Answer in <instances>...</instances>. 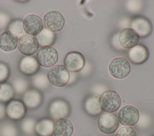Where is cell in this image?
I'll list each match as a JSON object with an SVG mask.
<instances>
[{"mask_svg": "<svg viewBox=\"0 0 154 136\" xmlns=\"http://www.w3.org/2000/svg\"><path fill=\"white\" fill-rule=\"evenodd\" d=\"M99 104L102 111L111 113L119 108L121 104V98L119 94L116 91L106 90L100 95Z\"/></svg>", "mask_w": 154, "mask_h": 136, "instance_id": "1", "label": "cell"}, {"mask_svg": "<svg viewBox=\"0 0 154 136\" xmlns=\"http://www.w3.org/2000/svg\"><path fill=\"white\" fill-rule=\"evenodd\" d=\"M47 77L51 84L57 87H62L68 83L70 73L64 65H57L49 70Z\"/></svg>", "mask_w": 154, "mask_h": 136, "instance_id": "2", "label": "cell"}, {"mask_svg": "<svg viewBox=\"0 0 154 136\" xmlns=\"http://www.w3.org/2000/svg\"><path fill=\"white\" fill-rule=\"evenodd\" d=\"M108 70L111 75L115 78L122 79L129 74L131 66L128 61L124 58H116L109 63Z\"/></svg>", "mask_w": 154, "mask_h": 136, "instance_id": "3", "label": "cell"}, {"mask_svg": "<svg viewBox=\"0 0 154 136\" xmlns=\"http://www.w3.org/2000/svg\"><path fill=\"white\" fill-rule=\"evenodd\" d=\"M35 58L40 65L49 68L57 63L58 55L57 51L52 46H43L38 49Z\"/></svg>", "mask_w": 154, "mask_h": 136, "instance_id": "4", "label": "cell"}, {"mask_svg": "<svg viewBox=\"0 0 154 136\" xmlns=\"http://www.w3.org/2000/svg\"><path fill=\"white\" fill-rule=\"evenodd\" d=\"M43 25L47 30L54 33L60 31L64 27L65 20L58 11H51L43 16Z\"/></svg>", "mask_w": 154, "mask_h": 136, "instance_id": "5", "label": "cell"}, {"mask_svg": "<svg viewBox=\"0 0 154 136\" xmlns=\"http://www.w3.org/2000/svg\"><path fill=\"white\" fill-rule=\"evenodd\" d=\"M139 111L132 105H125L117 113L118 120L123 125L131 126L137 123L139 119Z\"/></svg>", "mask_w": 154, "mask_h": 136, "instance_id": "6", "label": "cell"}, {"mask_svg": "<svg viewBox=\"0 0 154 136\" xmlns=\"http://www.w3.org/2000/svg\"><path fill=\"white\" fill-rule=\"evenodd\" d=\"M97 126L102 133L106 134H112L118 128V119L112 113H103L97 119Z\"/></svg>", "mask_w": 154, "mask_h": 136, "instance_id": "7", "label": "cell"}, {"mask_svg": "<svg viewBox=\"0 0 154 136\" xmlns=\"http://www.w3.org/2000/svg\"><path fill=\"white\" fill-rule=\"evenodd\" d=\"M38 46V41L35 37L26 34L19 38L17 47L21 54L27 56L33 55L37 53Z\"/></svg>", "mask_w": 154, "mask_h": 136, "instance_id": "8", "label": "cell"}, {"mask_svg": "<svg viewBox=\"0 0 154 136\" xmlns=\"http://www.w3.org/2000/svg\"><path fill=\"white\" fill-rule=\"evenodd\" d=\"M26 106L23 102L18 99H12L6 105L5 113L7 116L14 120L22 119L26 114Z\"/></svg>", "mask_w": 154, "mask_h": 136, "instance_id": "9", "label": "cell"}, {"mask_svg": "<svg viewBox=\"0 0 154 136\" xmlns=\"http://www.w3.org/2000/svg\"><path fill=\"white\" fill-rule=\"evenodd\" d=\"M24 32L29 35L36 36L43 29V22L41 17L31 14L26 16L22 21Z\"/></svg>", "mask_w": 154, "mask_h": 136, "instance_id": "10", "label": "cell"}, {"mask_svg": "<svg viewBox=\"0 0 154 136\" xmlns=\"http://www.w3.org/2000/svg\"><path fill=\"white\" fill-rule=\"evenodd\" d=\"M64 64L69 71L78 72L84 67L85 58L79 52L72 51L66 55Z\"/></svg>", "mask_w": 154, "mask_h": 136, "instance_id": "11", "label": "cell"}, {"mask_svg": "<svg viewBox=\"0 0 154 136\" xmlns=\"http://www.w3.org/2000/svg\"><path fill=\"white\" fill-rule=\"evenodd\" d=\"M119 42L121 46L131 49L137 45L140 37L131 28L123 29L119 35Z\"/></svg>", "mask_w": 154, "mask_h": 136, "instance_id": "12", "label": "cell"}, {"mask_svg": "<svg viewBox=\"0 0 154 136\" xmlns=\"http://www.w3.org/2000/svg\"><path fill=\"white\" fill-rule=\"evenodd\" d=\"M39 68L40 65L36 58L34 56H24L20 59L19 64L20 71L26 75H31L35 74Z\"/></svg>", "mask_w": 154, "mask_h": 136, "instance_id": "13", "label": "cell"}, {"mask_svg": "<svg viewBox=\"0 0 154 136\" xmlns=\"http://www.w3.org/2000/svg\"><path fill=\"white\" fill-rule=\"evenodd\" d=\"M17 37L12 32L5 30L0 34V49L6 52L14 50L17 46Z\"/></svg>", "mask_w": 154, "mask_h": 136, "instance_id": "14", "label": "cell"}, {"mask_svg": "<svg viewBox=\"0 0 154 136\" xmlns=\"http://www.w3.org/2000/svg\"><path fill=\"white\" fill-rule=\"evenodd\" d=\"M49 113L54 119L64 118L69 113V106L64 100L56 99L49 106Z\"/></svg>", "mask_w": 154, "mask_h": 136, "instance_id": "15", "label": "cell"}, {"mask_svg": "<svg viewBox=\"0 0 154 136\" xmlns=\"http://www.w3.org/2000/svg\"><path fill=\"white\" fill-rule=\"evenodd\" d=\"M128 57L132 63L140 65L144 63L148 59L149 52L144 45L137 44L129 50Z\"/></svg>", "mask_w": 154, "mask_h": 136, "instance_id": "16", "label": "cell"}, {"mask_svg": "<svg viewBox=\"0 0 154 136\" xmlns=\"http://www.w3.org/2000/svg\"><path fill=\"white\" fill-rule=\"evenodd\" d=\"M73 132L72 123L67 119H60L54 123L53 134L54 136H71Z\"/></svg>", "mask_w": 154, "mask_h": 136, "instance_id": "17", "label": "cell"}, {"mask_svg": "<svg viewBox=\"0 0 154 136\" xmlns=\"http://www.w3.org/2000/svg\"><path fill=\"white\" fill-rule=\"evenodd\" d=\"M131 28L133 29L141 37L148 36L152 31V25L146 19L138 17L135 18L131 23Z\"/></svg>", "mask_w": 154, "mask_h": 136, "instance_id": "18", "label": "cell"}, {"mask_svg": "<svg viewBox=\"0 0 154 136\" xmlns=\"http://www.w3.org/2000/svg\"><path fill=\"white\" fill-rule=\"evenodd\" d=\"M23 99L26 107L29 108H36L42 104L43 96L37 89H31L24 93Z\"/></svg>", "mask_w": 154, "mask_h": 136, "instance_id": "19", "label": "cell"}, {"mask_svg": "<svg viewBox=\"0 0 154 136\" xmlns=\"http://www.w3.org/2000/svg\"><path fill=\"white\" fill-rule=\"evenodd\" d=\"M54 122L51 119L43 118L36 123L35 131L40 136H51L53 134Z\"/></svg>", "mask_w": 154, "mask_h": 136, "instance_id": "20", "label": "cell"}, {"mask_svg": "<svg viewBox=\"0 0 154 136\" xmlns=\"http://www.w3.org/2000/svg\"><path fill=\"white\" fill-rule=\"evenodd\" d=\"M35 38L39 46L42 47L51 46L55 42L56 35L55 33L43 28L42 31L36 35Z\"/></svg>", "mask_w": 154, "mask_h": 136, "instance_id": "21", "label": "cell"}, {"mask_svg": "<svg viewBox=\"0 0 154 136\" xmlns=\"http://www.w3.org/2000/svg\"><path fill=\"white\" fill-rule=\"evenodd\" d=\"M86 111L91 115L96 116L102 112L99 106V99L96 96H92L87 99L85 103Z\"/></svg>", "mask_w": 154, "mask_h": 136, "instance_id": "22", "label": "cell"}, {"mask_svg": "<svg viewBox=\"0 0 154 136\" xmlns=\"http://www.w3.org/2000/svg\"><path fill=\"white\" fill-rule=\"evenodd\" d=\"M14 95V90L13 86L7 83H3L1 84V91L0 93L1 102L10 101Z\"/></svg>", "mask_w": 154, "mask_h": 136, "instance_id": "23", "label": "cell"}, {"mask_svg": "<svg viewBox=\"0 0 154 136\" xmlns=\"http://www.w3.org/2000/svg\"><path fill=\"white\" fill-rule=\"evenodd\" d=\"M32 84L38 89H45L49 84L47 75L45 73L36 74L32 78Z\"/></svg>", "mask_w": 154, "mask_h": 136, "instance_id": "24", "label": "cell"}, {"mask_svg": "<svg viewBox=\"0 0 154 136\" xmlns=\"http://www.w3.org/2000/svg\"><path fill=\"white\" fill-rule=\"evenodd\" d=\"M22 21L20 19H17L11 22L8 26V30L14 33L17 37H22L25 35V32L23 28Z\"/></svg>", "mask_w": 154, "mask_h": 136, "instance_id": "25", "label": "cell"}, {"mask_svg": "<svg viewBox=\"0 0 154 136\" xmlns=\"http://www.w3.org/2000/svg\"><path fill=\"white\" fill-rule=\"evenodd\" d=\"M28 87V81L22 78H17L15 79L13 83V87L14 92L19 94L26 92Z\"/></svg>", "mask_w": 154, "mask_h": 136, "instance_id": "26", "label": "cell"}, {"mask_svg": "<svg viewBox=\"0 0 154 136\" xmlns=\"http://www.w3.org/2000/svg\"><path fill=\"white\" fill-rule=\"evenodd\" d=\"M35 120L32 118H26L22 123V129L26 134H32L35 131Z\"/></svg>", "mask_w": 154, "mask_h": 136, "instance_id": "27", "label": "cell"}, {"mask_svg": "<svg viewBox=\"0 0 154 136\" xmlns=\"http://www.w3.org/2000/svg\"><path fill=\"white\" fill-rule=\"evenodd\" d=\"M115 136H137V134L132 127L125 126L117 131Z\"/></svg>", "mask_w": 154, "mask_h": 136, "instance_id": "28", "label": "cell"}, {"mask_svg": "<svg viewBox=\"0 0 154 136\" xmlns=\"http://www.w3.org/2000/svg\"><path fill=\"white\" fill-rule=\"evenodd\" d=\"M1 134L2 136H17V130L13 125L7 123L2 127Z\"/></svg>", "mask_w": 154, "mask_h": 136, "instance_id": "29", "label": "cell"}, {"mask_svg": "<svg viewBox=\"0 0 154 136\" xmlns=\"http://www.w3.org/2000/svg\"><path fill=\"white\" fill-rule=\"evenodd\" d=\"M10 68L7 64L0 62V83L5 82L10 75Z\"/></svg>", "mask_w": 154, "mask_h": 136, "instance_id": "30", "label": "cell"}, {"mask_svg": "<svg viewBox=\"0 0 154 136\" xmlns=\"http://www.w3.org/2000/svg\"><path fill=\"white\" fill-rule=\"evenodd\" d=\"M10 20V17L4 13H0V27L1 28H6Z\"/></svg>", "mask_w": 154, "mask_h": 136, "instance_id": "31", "label": "cell"}, {"mask_svg": "<svg viewBox=\"0 0 154 136\" xmlns=\"http://www.w3.org/2000/svg\"><path fill=\"white\" fill-rule=\"evenodd\" d=\"M5 114V107L4 105L2 103H0V119L4 118Z\"/></svg>", "mask_w": 154, "mask_h": 136, "instance_id": "32", "label": "cell"}, {"mask_svg": "<svg viewBox=\"0 0 154 136\" xmlns=\"http://www.w3.org/2000/svg\"><path fill=\"white\" fill-rule=\"evenodd\" d=\"M1 84L0 83V93H1Z\"/></svg>", "mask_w": 154, "mask_h": 136, "instance_id": "33", "label": "cell"}]
</instances>
